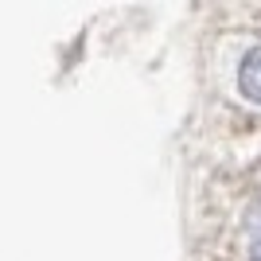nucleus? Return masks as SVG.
<instances>
[{"label":"nucleus","instance_id":"f257e3e1","mask_svg":"<svg viewBox=\"0 0 261 261\" xmlns=\"http://www.w3.org/2000/svg\"><path fill=\"white\" fill-rule=\"evenodd\" d=\"M238 86H242V94H246L250 101H257V106H261V47H253V51L242 59Z\"/></svg>","mask_w":261,"mask_h":261}]
</instances>
